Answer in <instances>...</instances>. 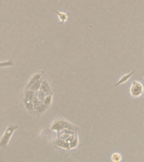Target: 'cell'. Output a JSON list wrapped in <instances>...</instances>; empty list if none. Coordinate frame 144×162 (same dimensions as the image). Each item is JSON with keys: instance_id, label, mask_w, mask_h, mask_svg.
<instances>
[{"instance_id": "6da1fadb", "label": "cell", "mask_w": 144, "mask_h": 162, "mask_svg": "<svg viewBox=\"0 0 144 162\" xmlns=\"http://www.w3.org/2000/svg\"><path fill=\"white\" fill-rule=\"evenodd\" d=\"M64 129H69V130L77 131L79 130V128L75 126L70 122H68L64 118H58V119L55 120L51 125V130L56 131V132H61V131L64 130Z\"/></svg>"}, {"instance_id": "7a4b0ae2", "label": "cell", "mask_w": 144, "mask_h": 162, "mask_svg": "<svg viewBox=\"0 0 144 162\" xmlns=\"http://www.w3.org/2000/svg\"><path fill=\"white\" fill-rule=\"evenodd\" d=\"M19 128V126L17 124H10V125L7 128V129L4 132V134H3V136L0 140V146L3 150H6L8 147L9 141L11 140L12 135L14 133V131H16Z\"/></svg>"}, {"instance_id": "3957f363", "label": "cell", "mask_w": 144, "mask_h": 162, "mask_svg": "<svg viewBox=\"0 0 144 162\" xmlns=\"http://www.w3.org/2000/svg\"><path fill=\"white\" fill-rule=\"evenodd\" d=\"M144 88L142 84L139 81H133L130 87V94L134 98L141 96L143 94Z\"/></svg>"}, {"instance_id": "277c9868", "label": "cell", "mask_w": 144, "mask_h": 162, "mask_svg": "<svg viewBox=\"0 0 144 162\" xmlns=\"http://www.w3.org/2000/svg\"><path fill=\"white\" fill-rule=\"evenodd\" d=\"M40 90L44 91L47 96L48 95L53 94V91H52V89H51V84L49 82V79H48V77L46 76V74H45L44 77H43L42 83H41V89H40Z\"/></svg>"}, {"instance_id": "5b68a950", "label": "cell", "mask_w": 144, "mask_h": 162, "mask_svg": "<svg viewBox=\"0 0 144 162\" xmlns=\"http://www.w3.org/2000/svg\"><path fill=\"white\" fill-rule=\"evenodd\" d=\"M45 74L46 73L44 71H39L37 72V73H36V74H33V75L30 78V80H29L28 83H27V85H26V89H30V87H31L34 83H36L39 80H41Z\"/></svg>"}, {"instance_id": "8992f818", "label": "cell", "mask_w": 144, "mask_h": 162, "mask_svg": "<svg viewBox=\"0 0 144 162\" xmlns=\"http://www.w3.org/2000/svg\"><path fill=\"white\" fill-rule=\"evenodd\" d=\"M54 145H57L58 147H61L62 149H65V150H71V146L70 145L68 144L67 141H65L64 140H62L61 138H58L57 137V139L53 143Z\"/></svg>"}, {"instance_id": "52a82bcc", "label": "cell", "mask_w": 144, "mask_h": 162, "mask_svg": "<svg viewBox=\"0 0 144 162\" xmlns=\"http://www.w3.org/2000/svg\"><path fill=\"white\" fill-rule=\"evenodd\" d=\"M136 73V70H132V71L131 72V73H129V74H125V75H123V76L120 79V80L117 81V82L116 83V85L115 86H121V85H122V84H125V83L127 82V81H128V80H130L131 78H132V76L133 74H135Z\"/></svg>"}, {"instance_id": "ba28073f", "label": "cell", "mask_w": 144, "mask_h": 162, "mask_svg": "<svg viewBox=\"0 0 144 162\" xmlns=\"http://www.w3.org/2000/svg\"><path fill=\"white\" fill-rule=\"evenodd\" d=\"M23 105L25 106L27 111L29 113L33 114L34 112H36V110H35V106H34V103L31 101H22Z\"/></svg>"}, {"instance_id": "9c48e42d", "label": "cell", "mask_w": 144, "mask_h": 162, "mask_svg": "<svg viewBox=\"0 0 144 162\" xmlns=\"http://www.w3.org/2000/svg\"><path fill=\"white\" fill-rule=\"evenodd\" d=\"M52 97H53V94L48 95V96H46L45 100L42 101L43 106H45V108L46 110H48L49 107L51 106V103H52Z\"/></svg>"}, {"instance_id": "30bf717a", "label": "cell", "mask_w": 144, "mask_h": 162, "mask_svg": "<svg viewBox=\"0 0 144 162\" xmlns=\"http://www.w3.org/2000/svg\"><path fill=\"white\" fill-rule=\"evenodd\" d=\"M53 12L55 13V14H57L59 20H61V21L59 22V25H62L65 21H67V20H68V14H65V13H60V12L57 11V10H53Z\"/></svg>"}, {"instance_id": "8fae6325", "label": "cell", "mask_w": 144, "mask_h": 162, "mask_svg": "<svg viewBox=\"0 0 144 162\" xmlns=\"http://www.w3.org/2000/svg\"><path fill=\"white\" fill-rule=\"evenodd\" d=\"M36 96L38 97V99H39L41 101H43L45 100L46 97V96H47V95L46 94L45 92L43 91H41V90H39L38 91H36Z\"/></svg>"}, {"instance_id": "7c38bea8", "label": "cell", "mask_w": 144, "mask_h": 162, "mask_svg": "<svg viewBox=\"0 0 144 162\" xmlns=\"http://www.w3.org/2000/svg\"><path fill=\"white\" fill-rule=\"evenodd\" d=\"M122 160V157L121 154L119 153H114L111 155V160L113 162H120Z\"/></svg>"}, {"instance_id": "4fadbf2b", "label": "cell", "mask_w": 144, "mask_h": 162, "mask_svg": "<svg viewBox=\"0 0 144 162\" xmlns=\"http://www.w3.org/2000/svg\"><path fill=\"white\" fill-rule=\"evenodd\" d=\"M14 65V62L12 61V60H9V61H7V62H2V63H0V66L3 68V67H9V66H13Z\"/></svg>"}, {"instance_id": "5bb4252c", "label": "cell", "mask_w": 144, "mask_h": 162, "mask_svg": "<svg viewBox=\"0 0 144 162\" xmlns=\"http://www.w3.org/2000/svg\"><path fill=\"white\" fill-rule=\"evenodd\" d=\"M76 162H79V160H77V161H76Z\"/></svg>"}]
</instances>
